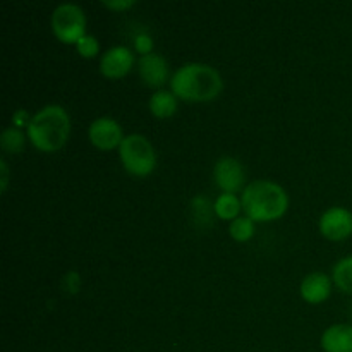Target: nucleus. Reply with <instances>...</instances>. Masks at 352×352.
<instances>
[{
	"instance_id": "obj_8",
	"label": "nucleus",
	"mask_w": 352,
	"mask_h": 352,
	"mask_svg": "<svg viewBox=\"0 0 352 352\" xmlns=\"http://www.w3.org/2000/svg\"><path fill=\"white\" fill-rule=\"evenodd\" d=\"M318 227L325 239H347L352 234V213L344 206H332L320 217Z\"/></svg>"
},
{
	"instance_id": "obj_14",
	"label": "nucleus",
	"mask_w": 352,
	"mask_h": 352,
	"mask_svg": "<svg viewBox=\"0 0 352 352\" xmlns=\"http://www.w3.org/2000/svg\"><path fill=\"white\" fill-rule=\"evenodd\" d=\"M213 210H215V217L220 220H236L239 219V213L243 210V203L241 198L236 195H229V192H222L219 198L213 203Z\"/></svg>"
},
{
	"instance_id": "obj_11",
	"label": "nucleus",
	"mask_w": 352,
	"mask_h": 352,
	"mask_svg": "<svg viewBox=\"0 0 352 352\" xmlns=\"http://www.w3.org/2000/svg\"><path fill=\"white\" fill-rule=\"evenodd\" d=\"M299 294L308 305H322L332 294V280L323 272H313L302 278Z\"/></svg>"
},
{
	"instance_id": "obj_12",
	"label": "nucleus",
	"mask_w": 352,
	"mask_h": 352,
	"mask_svg": "<svg viewBox=\"0 0 352 352\" xmlns=\"http://www.w3.org/2000/svg\"><path fill=\"white\" fill-rule=\"evenodd\" d=\"M322 347L325 352H352V325L337 323L329 327L322 336Z\"/></svg>"
},
{
	"instance_id": "obj_22",
	"label": "nucleus",
	"mask_w": 352,
	"mask_h": 352,
	"mask_svg": "<svg viewBox=\"0 0 352 352\" xmlns=\"http://www.w3.org/2000/svg\"><path fill=\"white\" fill-rule=\"evenodd\" d=\"M7 184H9V167H7V162L0 160V189L2 192L7 191Z\"/></svg>"
},
{
	"instance_id": "obj_17",
	"label": "nucleus",
	"mask_w": 352,
	"mask_h": 352,
	"mask_svg": "<svg viewBox=\"0 0 352 352\" xmlns=\"http://www.w3.org/2000/svg\"><path fill=\"white\" fill-rule=\"evenodd\" d=\"M0 144H2L3 151H7V153H21L24 150V144H26V136L17 127H9L2 133Z\"/></svg>"
},
{
	"instance_id": "obj_23",
	"label": "nucleus",
	"mask_w": 352,
	"mask_h": 352,
	"mask_svg": "<svg viewBox=\"0 0 352 352\" xmlns=\"http://www.w3.org/2000/svg\"><path fill=\"white\" fill-rule=\"evenodd\" d=\"M65 282H67L69 287H71V292H78L79 287H81V278H79V275L76 274V272H69V274L65 275Z\"/></svg>"
},
{
	"instance_id": "obj_5",
	"label": "nucleus",
	"mask_w": 352,
	"mask_h": 352,
	"mask_svg": "<svg viewBox=\"0 0 352 352\" xmlns=\"http://www.w3.org/2000/svg\"><path fill=\"white\" fill-rule=\"evenodd\" d=\"M86 14L76 3H60L52 12V33L58 41L65 45H76L86 36Z\"/></svg>"
},
{
	"instance_id": "obj_2",
	"label": "nucleus",
	"mask_w": 352,
	"mask_h": 352,
	"mask_svg": "<svg viewBox=\"0 0 352 352\" xmlns=\"http://www.w3.org/2000/svg\"><path fill=\"white\" fill-rule=\"evenodd\" d=\"M71 136V117L62 105L52 103L28 120V140L43 153L62 150Z\"/></svg>"
},
{
	"instance_id": "obj_3",
	"label": "nucleus",
	"mask_w": 352,
	"mask_h": 352,
	"mask_svg": "<svg viewBox=\"0 0 352 352\" xmlns=\"http://www.w3.org/2000/svg\"><path fill=\"white\" fill-rule=\"evenodd\" d=\"M243 212L253 222H274L282 219L289 210V195L274 181H253L241 195Z\"/></svg>"
},
{
	"instance_id": "obj_20",
	"label": "nucleus",
	"mask_w": 352,
	"mask_h": 352,
	"mask_svg": "<svg viewBox=\"0 0 352 352\" xmlns=\"http://www.w3.org/2000/svg\"><path fill=\"white\" fill-rule=\"evenodd\" d=\"M134 47H136V52L141 57L148 54H153V40H151L150 34L146 33L138 34L136 40H134Z\"/></svg>"
},
{
	"instance_id": "obj_18",
	"label": "nucleus",
	"mask_w": 352,
	"mask_h": 352,
	"mask_svg": "<svg viewBox=\"0 0 352 352\" xmlns=\"http://www.w3.org/2000/svg\"><path fill=\"white\" fill-rule=\"evenodd\" d=\"M191 210H192V219L196 223H210L212 222L213 215H215V210L213 205L203 196H195L191 201Z\"/></svg>"
},
{
	"instance_id": "obj_1",
	"label": "nucleus",
	"mask_w": 352,
	"mask_h": 352,
	"mask_svg": "<svg viewBox=\"0 0 352 352\" xmlns=\"http://www.w3.org/2000/svg\"><path fill=\"white\" fill-rule=\"evenodd\" d=\"M170 91L184 102H212L223 91V79L213 65L189 62L174 72Z\"/></svg>"
},
{
	"instance_id": "obj_19",
	"label": "nucleus",
	"mask_w": 352,
	"mask_h": 352,
	"mask_svg": "<svg viewBox=\"0 0 352 352\" xmlns=\"http://www.w3.org/2000/svg\"><path fill=\"white\" fill-rule=\"evenodd\" d=\"M76 50H78V54L81 55V57L93 58L98 55L100 43L95 36H91V34H86V36H82L81 40L76 43Z\"/></svg>"
},
{
	"instance_id": "obj_21",
	"label": "nucleus",
	"mask_w": 352,
	"mask_h": 352,
	"mask_svg": "<svg viewBox=\"0 0 352 352\" xmlns=\"http://www.w3.org/2000/svg\"><path fill=\"white\" fill-rule=\"evenodd\" d=\"M103 6L107 7V9H110V10H129L131 7H134L136 6V2H134V0H110V2H103Z\"/></svg>"
},
{
	"instance_id": "obj_10",
	"label": "nucleus",
	"mask_w": 352,
	"mask_h": 352,
	"mask_svg": "<svg viewBox=\"0 0 352 352\" xmlns=\"http://www.w3.org/2000/svg\"><path fill=\"white\" fill-rule=\"evenodd\" d=\"M138 72L148 88H162L168 79V64L160 54H148L138 60Z\"/></svg>"
},
{
	"instance_id": "obj_15",
	"label": "nucleus",
	"mask_w": 352,
	"mask_h": 352,
	"mask_svg": "<svg viewBox=\"0 0 352 352\" xmlns=\"http://www.w3.org/2000/svg\"><path fill=\"white\" fill-rule=\"evenodd\" d=\"M332 282L346 294H352V256H346L333 265Z\"/></svg>"
},
{
	"instance_id": "obj_4",
	"label": "nucleus",
	"mask_w": 352,
	"mask_h": 352,
	"mask_svg": "<svg viewBox=\"0 0 352 352\" xmlns=\"http://www.w3.org/2000/svg\"><path fill=\"white\" fill-rule=\"evenodd\" d=\"M124 170L134 177H146L157 168V151L143 134H127L119 148Z\"/></svg>"
},
{
	"instance_id": "obj_9",
	"label": "nucleus",
	"mask_w": 352,
	"mask_h": 352,
	"mask_svg": "<svg viewBox=\"0 0 352 352\" xmlns=\"http://www.w3.org/2000/svg\"><path fill=\"white\" fill-rule=\"evenodd\" d=\"M134 54L131 48L124 47V45H117L107 50L100 58V72L105 76L107 79H120L131 72L134 67Z\"/></svg>"
},
{
	"instance_id": "obj_16",
	"label": "nucleus",
	"mask_w": 352,
	"mask_h": 352,
	"mask_svg": "<svg viewBox=\"0 0 352 352\" xmlns=\"http://www.w3.org/2000/svg\"><path fill=\"white\" fill-rule=\"evenodd\" d=\"M229 234L237 243H248L254 236V222L250 217H239L229 226Z\"/></svg>"
},
{
	"instance_id": "obj_7",
	"label": "nucleus",
	"mask_w": 352,
	"mask_h": 352,
	"mask_svg": "<svg viewBox=\"0 0 352 352\" xmlns=\"http://www.w3.org/2000/svg\"><path fill=\"white\" fill-rule=\"evenodd\" d=\"M213 179L220 191L236 195V192L244 191L246 174H244L243 164L237 158L222 157L217 160L215 167H213Z\"/></svg>"
},
{
	"instance_id": "obj_13",
	"label": "nucleus",
	"mask_w": 352,
	"mask_h": 352,
	"mask_svg": "<svg viewBox=\"0 0 352 352\" xmlns=\"http://www.w3.org/2000/svg\"><path fill=\"white\" fill-rule=\"evenodd\" d=\"M177 103L179 98L174 93L168 91V89H158L151 95L148 107L157 119H168L177 112Z\"/></svg>"
},
{
	"instance_id": "obj_6",
	"label": "nucleus",
	"mask_w": 352,
	"mask_h": 352,
	"mask_svg": "<svg viewBox=\"0 0 352 352\" xmlns=\"http://www.w3.org/2000/svg\"><path fill=\"white\" fill-rule=\"evenodd\" d=\"M89 143L102 151L119 150L124 141V131L120 124L112 117H100L89 124L88 129Z\"/></svg>"
}]
</instances>
